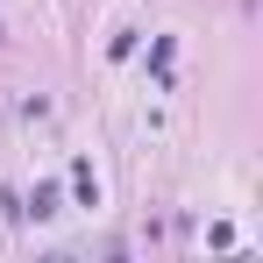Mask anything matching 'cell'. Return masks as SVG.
I'll return each mask as SVG.
<instances>
[{
	"label": "cell",
	"mask_w": 263,
	"mask_h": 263,
	"mask_svg": "<svg viewBox=\"0 0 263 263\" xmlns=\"http://www.w3.org/2000/svg\"><path fill=\"white\" fill-rule=\"evenodd\" d=\"M71 192H79V206H100V178H92V164H71Z\"/></svg>",
	"instance_id": "6da1fadb"
},
{
	"label": "cell",
	"mask_w": 263,
	"mask_h": 263,
	"mask_svg": "<svg viewBox=\"0 0 263 263\" xmlns=\"http://www.w3.org/2000/svg\"><path fill=\"white\" fill-rule=\"evenodd\" d=\"M29 214H36V220L57 214V185H36V192H29Z\"/></svg>",
	"instance_id": "7a4b0ae2"
}]
</instances>
